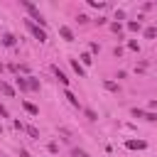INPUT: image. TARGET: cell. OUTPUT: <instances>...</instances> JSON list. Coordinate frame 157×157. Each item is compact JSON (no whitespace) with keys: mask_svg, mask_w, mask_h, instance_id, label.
<instances>
[{"mask_svg":"<svg viewBox=\"0 0 157 157\" xmlns=\"http://www.w3.org/2000/svg\"><path fill=\"white\" fill-rule=\"evenodd\" d=\"M25 27H27V29L34 34V39H39V42H47V32H44L42 27H37L32 20H25Z\"/></svg>","mask_w":157,"mask_h":157,"instance_id":"obj_2","label":"cell"},{"mask_svg":"<svg viewBox=\"0 0 157 157\" xmlns=\"http://www.w3.org/2000/svg\"><path fill=\"white\" fill-rule=\"evenodd\" d=\"M27 83H29V88H32V91H39V81H37V78H32V76H29V78H27Z\"/></svg>","mask_w":157,"mask_h":157,"instance_id":"obj_15","label":"cell"},{"mask_svg":"<svg viewBox=\"0 0 157 157\" xmlns=\"http://www.w3.org/2000/svg\"><path fill=\"white\" fill-rule=\"evenodd\" d=\"M27 132H29V135H32V137H39V132H37V130H34V128H32V125H29V128H27Z\"/></svg>","mask_w":157,"mask_h":157,"instance_id":"obj_21","label":"cell"},{"mask_svg":"<svg viewBox=\"0 0 157 157\" xmlns=\"http://www.w3.org/2000/svg\"><path fill=\"white\" fill-rule=\"evenodd\" d=\"M2 44L5 47H15V34H5L2 37Z\"/></svg>","mask_w":157,"mask_h":157,"instance_id":"obj_12","label":"cell"},{"mask_svg":"<svg viewBox=\"0 0 157 157\" xmlns=\"http://www.w3.org/2000/svg\"><path fill=\"white\" fill-rule=\"evenodd\" d=\"M22 105H25V110H27L29 115H39V108H37L34 103H29V101H22Z\"/></svg>","mask_w":157,"mask_h":157,"instance_id":"obj_5","label":"cell"},{"mask_svg":"<svg viewBox=\"0 0 157 157\" xmlns=\"http://www.w3.org/2000/svg\"><path fill=\"white\" fill-rule=\"evenodd\" d=\"M54 74H56V78L61 81V86H69V78H66V74H64V71H59V66H54Z\"/></svg>","mask_w":157,"mask_h":157,"instance_id":"obj_10","label":"cell"},{"mask_svg":"<svg viewBox=\"0 0 157 157\" xmlns=\"http://www.w3.org/2000/svg\"><path fill=\"white\" fill-rule=\"evenodd\" d=\"M128 29H130V32H140V29H142L140 20H137V22H135V20H130V22H128Z\"/></svg>","mask_w":157,"mask_h":157,"instance_id":"obj_11","label":"cell"},{"mask_svg":"<svg viewBox=\"0 0 157 157\" xmlns=\"http://www.w3.org/2000/svg\"><path fill=\"white\" fill-rule=\"evenodd\" d=\"M110 29H113L115 34H120V25H118V22H113V25H110Z\"/></svg>","mask_w":157,"mask_h":157,"instance_id":"obj_19","label":"cell"},{"mask_svg":"<svg viewBox=\"0 0 157 157\" xmlns=\"http://www.w3.org/2000/svg\"><path fill=\"white\" fill-rule=\"evenodd\" d=\"M15 86H17L20 91H29V83H27V78H22V76L15 78Z\"/></svg>","mask_w":157,"mask_h":157,"instance_id":"obj_6","label":"cell"},{"mask_svg":"<svg viewBox=\"0 0 157 157\" xmlns=\"http://www.w3.org/2000/svg\"><path fill=\"white\" fill-rule=\"evenodd\" d=\"M64 96H66V98H69V103H71V105H74V108H81V103H78V98H76V96H74V93H71V91H69V88H66V91H64Z\"/></svg>","mask_w":157,"mask_h":157,"instance_id":"obj_7","label":"cell"},{"mask_svg":"<svg viewBox=\"0 0 157 157\" xmlns=\"http://www.w3.org/2000/svg\"><path fill=\"white\" fill-rule=\"evenodd\" d=\"M59 34H61L66 42H71V39H74V32H71L69 27H59Z\"/></svg>","mask_w":157,"mask_h":157,"instance_id":"obj_8","label":"cell"},{"mask_svg":"<svg viewBox=\"0 0 157 157\" xmlns=\"http://www.w3.org/2000/svg\"><path fill=\"white\" fill-rule=\"evenodd\" d=\"M145 37H147V39H155V37H157V27H147V29H145Z\"/></svg>","mask_w":157,"mask_h":157,"instance_id":"obj_13","label":"cell"},{"mask_svg":"<svg viewBox=\"0 0 157 157\" xmlns=\"http://www.w3.org/2000/svg\"><path fill=\"white\" fill-rule=\"evenodd\" d=\"M125 147H128V150H145L147 145H145V140H128Z\"/></svg>","mask_w":157,"mask_h":157,"instance_id":"obj_3","label":"cell"},{"mask_svg":"<svg viewBox=\"0 0 157 157\" xmlns=\"http://www.w3.org/2000/svg\"><path fill=\"white\" fill-rule=\"evenodd\" d=\"M103 86H105L108 91H118V83H115V81H103Z\"/></svg>","mask_w":157,"mask_h":157,"instance_id":"obj_16","label":"cell"},{"mask_svg":"<svg viewBox=\"0 0 157 157\" xmlns=\"http://www.w3.org/2000/svg\"><path fill=\"white\" fill-rule=\"evenodd\" d=\"M88 5H91V7H98V10H103V7H105L103 2H96V0H88Z\"/></svg>","mask_w":157,"mask_h":157,"instance_id":"obj_18","label":"cell"},{"mask_svg":"<svg viewBox=\"0 0 157 157\" xmlns=\"http://www.w3.org/2000/svg\"><path fill=\"white\" fill-rule=\"evenodd\" d=\"M0 91H2L7 98H12V96H15V88H12L10 83H5V81H0Z\"/></svg>","mask_w":157,"mask_h":157,"instance_id":"obj_4","label":"cell"},{"mask_svg":"<svg viewBox=\"0 0 157 157\" xmlns=\"http://www.w3.org/2000/svg\"><path fill=\"white\" fill-rule=\"evenodd\" d=\"M20 5H22V7L27 10V12H29V20H32V22H34V20H37L39 25H44V22H47V20L42 17V12H39V10H37V7H34V5L29 2V0H20Z\"/></svg>","mask_w":157,"mask_h":157,"instance_id":"obj_1","label":"cell"},{"mask_svg":"<svg viewBox=\"0 0 157 157\" xmlns=\"http://www.w3.org/2000/svg\"><path fill=\"white\" fill-rule=\"evenodd\" d=\"M20 157H29V155H27V152H25V150H22V152H20Z\"/></svg>","mask_w":157,"mask_h":157,"instance_id":"obj_22","label":"cell"},{"mask_svg":"<svg viewBox=\"0 0 157 157\" xmlns=\"http://www.w3.org/2000/svg\"><path fill=\"white\" fill-rule=\"evenodd\" d=\"M71 157H88V152H86V150H78V147H74V150H71Z\"/></svg>","mask_w":157,"mask_h":157,"instance_id":"obj_14","label":"cell"},{"mask_svg":"<svg viewBox=\"0 0 157 157\" xmlns=\"http://www.w3.org/2000/svg\"><path fill=\"white\" fill-rule=\"evenodd\" d=\"M81 61H83L86 66H91V64H93V59H91V54H81Z\"/></svg>","mask_w":157,"mask_h":157,"instance_id":"obj_17","label":"cell"},{"mask_svg":"<svg viewBox=\"0 0 157 157\" xmlns=\"http://www.w3.org/2000/svg\"><path fill=\"white\" fill-rule=\"evenodd\" d=\"M71 66H74V71L78 74V78H83V76H86V71H83V66H81V64H78L76 59H71Z\"/></svg>","mask_w":157,"mask_h":157,"instance_id":"obj_9","label":"cell"},{"mask_svg":"<svg viewBox=\"0 0 157 157\" xmlns=\"http://www.w3.org/2000/svg\"><path fill=\"white\" fill-rule=\"evenodd\" d=\"M128 47H130V49H132V52H137V49H140V47H137V42H132V39H130V42H128Z\"/></svg>","mask_w":157,"mask_h":157,"instance_id":"obj_20","label":"cell"}]
</instances>
